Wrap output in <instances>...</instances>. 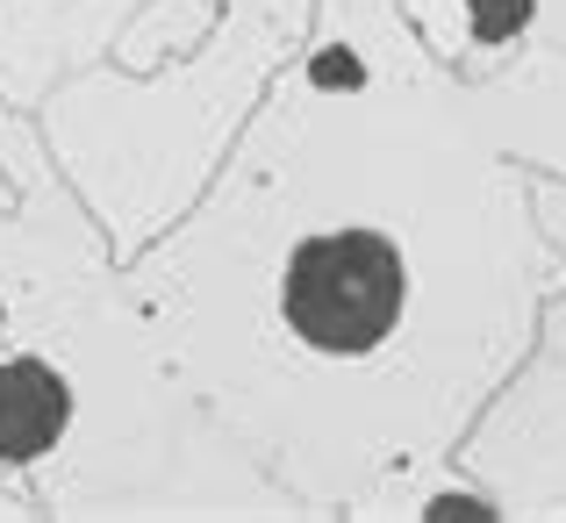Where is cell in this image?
Returning <instances> with one entry per match:
<instances>
[{"instance_id": "6da1fadb", "label": "cell", "mask_w": 566, "mask_h": 523, "mask_svg": "<svg viewBox=\"0 0 566 523\" xmlns=\"http://www.w3.org/2000/svg\"><path fill=\"white\" fill-rule=\"evenodd\" d=\"M401 302H409V273H401V251L380 230L308 237L287 259V280H280L287 331L337 358L387 345V331L401 323Z\"/></svg>"}, {"instance_id": "7a4b0ae2", "label": "cell", "mask_w": 566, "mask_h": 523, "mask_svg": "<svg viewBox=\"0 0 566 523\" xmlns=\"http://www.w3.org/2000/svg\"><path fill=\"white\" fill-rule=\"evenodd\" d=\"M72 423V387L57 366L43 358H8L0 366V459L8 467H29L43 459Z\"/></svg>"}, {"instance_id": "3957f363", "label": "cell", "mask_w": 566, "mask_h": 523, "mask_svg": "<svg viewBox=\"0 0 566 523\" xmlns=\"http://www.w3.org/2000/svg\"><path fill=\"white\" fill-rule=\"evenodd\" d=\"M467 8H473V29H481L488 43H502V36H516V29H524L531 0H467Z\"/></svg>"}, {"instance_id": "277c9868", "label": "cell", "mask_w": 566, "mask_h": 523, "mask_svg": "<svg viewBox=\"0 0 566 523\" xmlns=\"http://www.w3.org/2000/svg\"><path fill=\"white\" fill-rule=\"evenodd\" d=\"M316 86H331V94H337V86H359V57H352V51H323L316 57Z\"/></svg>"}]
</instances>
